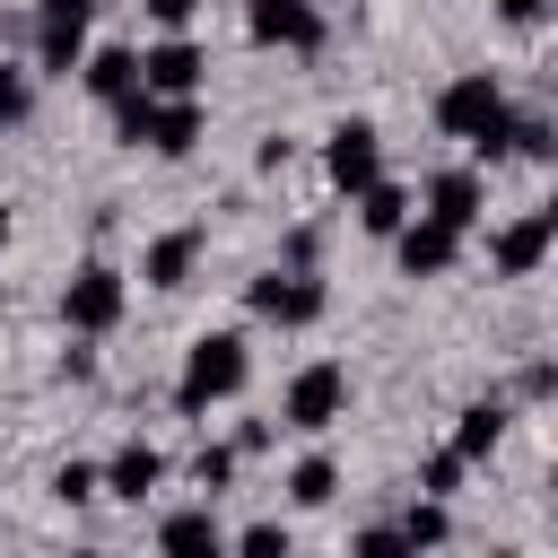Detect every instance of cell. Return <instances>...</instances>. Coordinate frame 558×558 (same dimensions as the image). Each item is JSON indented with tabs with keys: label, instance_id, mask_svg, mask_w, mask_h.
Here are the masks:
<instances>
[{
	"label": "cell",
	"instance_id": "3",
	"mask_svg": "<svg viewBox=\"0 0 558 558\" xmlns=\"http://www.w3.org/2000/svg\"><path fill=\"white\" fill-rule=\"evenodd\" d=\"M349 410V366H331V357H314V366H296L288 375V401H279V427H296V436H323L331 418Z\"/></svg>",
	"mask_w": 558,
	"mask_h": 558
},
{
	"label": "cell",
	"instance_id": "5",
	"mask_svg": "<svg viewBox=\"0 0 558 558\" xmlns=\"http://www.w3.org/2000/svg\"><path fill=\"white\" fill-rule=\"evenodd\" d=\"M392 253H401L410 279H445V270L462 262V227H445V218H401V227H392Z\"/></svg>",
	"mask_w": 558,
	"mask_h": 558
},
{
	"label": "cell",
	"instance_id": "25",
	"mask_svg": "<svg viewBox=\"0 0 558 558\" xmlns=\"http://www.w3.org/2000/svg\"><path fill=\"white\" fill-rule=\"evenodd\" d=\"M9 122H26V70L17 61H0V131Z\"/></svg>",
	"mask_w": 558,
	"mask_h": 558
},
{
	"label": "cell",
	"instance_id": "23",
	"mask_svg": "<svg viewBox=\"0 0 558 558\" xmlns=\"http://www.w3.org/2000/svg\"><path fill=\"white\" fill-rule=\"evenodd\" d=\"M96 488H105V480H96V462H61V471H52V497H61V506H87Z\"/></svg>",
	"mask_w": 558,
	"mask_h": 558
},
{
	"label": "cell",
	"instance_id": "20",
	"mask_svg": "<svg viewBox=\"0 0 558 558\" xmlns=\"http://www.w3.org/2000/svg\"><path fill=\"white\" fill-rule=\"evenodd\" d=\"M331 488H340V462H331V453H305V462L288 471V497H296V506H331Z\"/></svg>",
	"mask_w": 558,
	"mask_h": 558
},
{
	"label": "cell",
	"instance_id": "16",
	"mask_svg": "<svg viewBox=\"0 0 558 558\" xmlns=\"http://www.w3.org/2000/svg\"><path fill=\"white\" fill-rule=\"evenodd\" d=\"M157 471H166V462H157V445H122V453H113V462H105L96 480H105L113 497H131V506H140V497L157 488Z\"/></svg>",
	"mask_w": 558,
	"mask_h": 558
},
{
	"label": "cell",
	"instance_id": "10",
	"mask_svg": "<svg viewBox=\"0 0 558 558\" xmlns=\"http://www.w3.org/2000/svg\"><path fill=\"white\" fill-rule=\"evenodd\" d=\"M549 235H558V209H523L514 227H497V244H488V262H497L506 279H523V270H541V253H549Z\"/></svg>",
	"mask_w": 558,
	"mask_h": 558
},
{
	"label": "cell",
	"instance_id": "21",
	"mask_svg": "<svg viewBox=\"0 0 558 558\" xmlns=\"http://www.w3.org/2000/svg\"><path fill=\"white\" fill-rule=\"evenodd\" d=\"M445 532H453V514H445V497H418V506L401 514V541H410V549H436Z\"/></svg>",
	"mask_w": 558,
	"mask_h": 558
},
{
	"label": "cell",
	"instance_id": "14",
	"mask_svg": "<svg viewBox=\"0 0 558 558\" xmlns=\"http://www.w3.org/2000/svg\"><path fill=\"white\" fill-rule=\"evenodd\" d=\"M78 78H87V96H131L140 87V52H122V44H105V52H78Z\"/></svg>",
	"mask_w": 558,
	"mask_h": 558
},
{
	"label": "cell",
	"instance_id": "17",
	"mask_svg": "<svg viewBox=\"0 0 558 558\" xmlns=\"http://www.w3.org/2000/svg\"><path fill=\"white\" fill-rule=\"evenodd\" d=\"M497 436H506V401H471L462 427H453V453H462V462H488Z\"/></svg>",
	"mask_w": 558,
	"mask_h": 558
},
{
	"label": "cell",
	"instance_id": "29",
	"mask_svg": "<svg viewBox=\"0 0 558 558\" xmlns=\"http://www.w3.org/2000/svg\"><path fill=\"white\" fill-rule=\"evenodd\" d=\"M192 9H201V0H148V17H166V26H183Z\"/></svg>",
	"mask_w": 558,
	"mask_h": 558
},
{
	"label": "cell",
	"instance_id": "27",
	"mask_svg": "<svg viewBox=\"0 0 558 558\" xmlns=\"http://www.w3.org/2000/svg\"><path fill=\"white\" fill-rule=\"evenodd\" d=\"M410 541H401V523H375V532H357V558H401Z\"/></svg>",
	"mask_w": 558,
	"mask_h": 558
},
{
	"label": "cell",
	"instance_id": "7",
	"mask_svg": "<svg viewBox=\"0 0 558 558\" xmlns=\"http://www.w3.org/2000/svg\"><path fill=\"white\" fill-rule=\"evenodd\" d=\"M87 9L96 0H44V17H35V61L44 70H78V52H87Z\"/></svg>",
	"mask_w": 558,
	"mask_h": 558
},
{
	"label": "cell",
	"instance_id": "22",
	"mask_svg": "<svg viewBox=\"0 0 558 558\" xmlns=\"http://www.w3.org/2000/svg\"><path fill=\"white\" fill-rule=\"evenodd\" d=\"M462 471H471V462H462V453L445 445V453H427V471H418V488H427V497H453V488H462Z\"/></svg>",
	"mask_w": 558,
	"mask_h": 558
},
{
	"label": "cell",
	"instance_id": "11",
	"mask_svg": "<svg viewBox=\"0 0 558 558\" xmlns=\"http://www.w3.org/2000/svg\"><path fill=\"white\" fill-rule=\"evenodd\" d=\"M192 140H201V105H192V96H148V113H140V148L183 157Z\"/></svg>",
	"mask_w": 558,
	"mask_h": 558
},
{
	"label": "cell",
	"instance_id": "26",
	"mask_svg": "<svg viewBox=\"0 0 558 558\" xmlns=\"http://www.w3.org/2000/svg\"><path fill=\"white\" fill-rule=\"evenodd\" d=\"M227 471H235V453H227V445H201V462H192V480H201V488H227Z\"/></svg>",
	"mask_w": 558,
	"mask_h": 558
},
{
	"label": "cell",
	"instance_id": "1",
	"mask_svg": "<svg viewBox=\"0 0 558 558\" xmlns=\"http://www.w3.org/2000/svg\"><path fill=\"white\" fill-rule=\"evenodd\" d=\"M436 122H445L453 140H471L480 157H497V140H506V87H497L488 70H462V78H445Z\"/></svg>",
	"mask_w": 558,
	"mask_h": 558
},
{
	"label": "cell",
	"instance_id": "28",
	"mask_svg": "<svg viewBox=\"0 0 558 558\" xmlns=\"http://www.w3.org/2000/svg\"><path fill=\"white\" fill-rule=\"evenodd\" d=\"M497 17H506V26H541V17H549V0H497Z\"/></svg>",
	"mask_w": 558,
	"mask_h": 558
},
{
	"label": "cell",
	"instance_id": "4",
	"mask_svg": "<svg viewBox=\"0 0 558 558\" xmlns=\"http://www.w3.org/2000/svg\"><path fill=\"white\" fill-rule=\"evenodd\" d=\"M253 314L296 331V323H314V314H323V279H314L305 262H288V270H262V279H253Z\"/></svg>",
	"mask_w": 558,
	"mask_h": 558
},
{
	"label": "cell",
	"instance_id": "24",
	"mask_svg": "<svg viewBox=\"0 0 558 558\" xmlns=\"http://www.w3.org/2000/svg\"><path fill=\"white\" fill-rule=\"evenodd\" d=\"M235 549H244V558H288V523H244Z\"/></svg>",
	"mask_w": 558,
	"mask_h": 558
},
{
	"label": "cell",
	"instance_id": "15",
	"mask_svg": "<svg viewBox=\"0 0 558 558\" xmlns=\"http://www.w3.org/2000/svg\"><path fill=\"white\" fill-rule=\"evenodd\" d=\"M427 218H445V227L471 235V218H480V174H462V166L436 174V183H427Z\"/></svg>",
	"mask_w": 558,
	"mask_h": 558
},
{
	"label": "cell",
	"instance_id": "19",
	"mask_svg": "<svg viewBox=\"0 0 558 558\" xmlns=\"http://www.w3.org/2000/svg\"><path fill=\"white\" fill-rule=\"evenodd\" d=\"M157 541H166V549H183V558H192V549H218V514H209V506H183V514H166V523H157Z\"/></svg>",
	"mask_w": 558,
	"mask_h": 558
},
{
	"label": "cell",
	"instance_id": "13",
	"mask_svg": "<svg viewBox=\"0 0 558 558\" xmlns=\"http://www.w3.org/2000/svg\"><path fill=\"white\" fill-rule=\"evenodd\" d=\"M140 270H148V288H183V279L201 270V227H166V235L148 244Z\"/></svg>",
	"mask_w": 558,
	"mask_h": 558
},
{
	"label": "cell",
	"instance_id": "12",
	"mask_svg": "<svg viewBox=\"0 0 558 558\" xmlns=\"http://www.w3.org/2000/svg\"><path fill=\"white\" fill-rule=\"evenodd\" d=\"M140 87H148V96H192V87H201V52H192L183 35L157 44V52L140 61Z\"/></svg>",
	"mask_w": 558,
	"mask_h": 558
},
{
	"label": "cell",
	"instance_id": "8",
	"mask_svg": "<svg viewBox=\"0 0 558 558\" xmlns=\"http://www.w3.org/2000/svg\"><path fill=\"white\" fill-rule=\"evenodd\" d=\"M323 174H331L340 192H366V183L384 174V140H375V122H340L331 148H323Z\"/></svg>",
	"mask_w": 558,
	"mask_h": 558
},
{
	"label": "cell",
	"instance_id": "18",
	"mask_svg": "<svg viewBox=\"0 0 558 558\" xmlns=\"http://www.w3.org/2000/svg\"><path fill=\"white\" fill-rule=\"evenodd\" d=\"M349 201H357V227H366V235H392V227L410 218V192H401V183H384V174H375L366 192H349Z\"/></svg>",
	"mask_w": 558,
	"mask_h": 558
},
{
	"label": "cell",
	"instance_id": "30",
	"mask_svg": "<svg viewBox=\"0 0 558 558\" xmlns=\"http://www.w3.org/2000/svg\"><path fill=\"white\" fill-rule=\"evenodd\" d=\"M0 244H9V209H0Z\"/></svg>",
	"mask_w": 558,
	"mask_h": 558
},
{
	"label": "cell",
	"instance_id": "6",
	"mask_svg": "<svg viewBox=\"0 0 558 558\" xmlns=\"http://www.w3.org/2000/svg\"><path fill=\"white\" fill-rule=\"evenodd\" d=\"M61 323H70V331H113V323H122V270L87 262V270L61 288Z\"/></svg>",
	"mask_w": 558,
	"mask_h": 558
},
{
	"label": "cell",
	"instance_id": "9",
	"mask_svg": "<svg viewBox=\"0 0 558 558\" xmlns=\"http://www.w3.org/2000/svg\"><path fill=\"white\" fill-rule=\"evenodd\" d=\"M253 44H288V52H323V9L314 0H253Z\"/></svg>",
	"mask_w": 558,
	"mask_h": 558
},
{
	"label": "cell",
	"instance_id": "2",
	"mask_svg": "<svg viewBox=\"0 0 558 558\" xmlns=\"http://www.w3.org/2000/svg\"><path fill=\"white\" fill-rule=\"evenodd\" d=\"M244 375H253V357H244V340L235 331H201L192 340V357H183V384H174V401L201 418L209 401H227V392H244Z\"/></svg>",
	"mask_w": 558,
	"mask_h": 558
}]
</instances>
